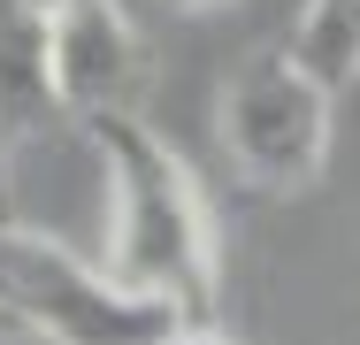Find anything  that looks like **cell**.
Listing matches in <instances>:
<instances>
[{
  "label": "cell",
  "mask_w": 360,
  "mask_h": 345,
  "mask_svg": "<svg viewBox=\"0 0 360 345\" xmlns=\"http://www.w3.org/2000/svg\"><path fill=\"white\" fill-rule=\"evenodd\" d=\"M92 161H100V269L131 299L169 307L176 322H215V215L184 153L153 131L146 115L92 123Z\"/></svg>",
  "instance_id": "cell-1"
},
{
  "label": "cell",
  "mask_w": 360,
  "mask_h": 345,
  "mask_svg": "<svg viewBox=\"0 0 360 345\" xmlns=\"http://www.w3.org/2000/svg\"><path fill=\"white\" fill-rule=\"evenodd\" d=\"M0 330L31 345H161L176 315L131 299L100 253L39 222H0Z\"/></svg>",
  "instance_id": "cell-2"
},
{
  "label": "cell",
  "mask_w": 360,
  "mask_h": 345,
  "mask_svg": "<svg viewBox=\"0 0 360 345\" xmlns=\"http://www.w3.org/2000/svg\"><path fill=\"white\" fill-rule=\"evenodd\" d=\"M330 84H314L284 46L245 54L222 84V153L238 161L245 184L261 192H307L330 169Z\"/></svg>",
  "instance_id": "cell-3"
},
{
  "label": "cell",
  "mask_w": 360,
  "mask_h": 345,
  "mask_svg": "<svg viewBox=\"0 0 360 345\" xmlns=\"http://www.w3.org/2000/svg\"><path fill=\"white\" fill-rule=\"evenodd\" d=\"M46 62H54V100L77 131L139 115L146 100V39L123 15V0H54V31H46Z\"/></svg>",
  "instance_id": "cell-4"
},
{
  "label": "cell",
  "mask_w": 360,
  "mask_h": 345,
  "mask_svg": "<svg viewBox=\"0 0 360 345\" xmlns=\"http://www.w3.org/2000/svg\"><path fill=\"white\" fill-rule=\"evenodd\" d=\"M46 31H54V0H0V146H8V161H23L31 146L77 131L62 115V100H54Z\"/></svg>",
  "instance_id": "cell-5"
},
{
  "label": "cell",
  "mask_w": 360,
  "mask_h": 345,
  "mask_svg": "<svg viewBox=\"0 0 360 345\" xmlns=\"http://www.w3.org/2000/svg\"><path fill=\"white\" fill-rule=\"evenodd\" d=\"M284 54L314 84H330V92H345L360 77V0H307L299 8V23H291Z\"/></svg>",
  "instance_id": "cell-6"
},
{
  "label": "cell",
  "mask_w": 360,
  "mask_h": 345,
  "mask_svg": "<svg viewBox=\"0 0 360 345\" xmlns=\"http://www.w3.org/2000/svg\"><path fill=\"white\" fill-rule=\"evenodd\" d=\"M161 345H230V338H222L215 322H176V330H169Z\"/></svg>",
  "instance_id": "cell-7"
},
{
  "label": "cell",
  "mask_w": 360,
  "mask_h": 345,
  "mask_svg": "<svg viewBox=\"0 0 360 345\" xmlns=\"http://www.w3.org/2000/svg\"><path fill=\"white\" fill-rule=\"evenodd\" d=\"M0 222H15V161H8V146H0Z\"/></svg>",
  "instance_id": "cell-8"
},
{
  "label": "cell",
  "mask_w": 360,
  "mask_h": 345,
  "mask_svg": "<svg viewBox=\"0 0 360 345\" xmlns=\"http://www.w3.org/2000/svg\"><path fill=\"white\" fill-rule=\"evenodd\" d=\"M161 8H176V15H200V8H215V0H161Z\"/></svg>",
  "instance_id": "cell-9"
},
{
  "label": "cell",
  "mask_w": 360,
  "mask_h": 345,
  "mask_svg": "<svg viewBox=\"0 0 360 345\" xmlns=\"http://www.w3.org/2000/svg\"><path fill=\"white\" fill-rule=\"evenodd\" d=\"M0 345H31V338H0Z\"/></svg>",
  "instance_id": "cell-10"
},
{
  "label": "cell",
  "mask_w": 360,
  "mask_h": 345,
  "mask_svg": "<svg viewBox=\"0 0 360 345\" xmlns=\"http://www.w3.org/2000/svg\"><path fill=\"white\" fill-rule=\"evenodd\" d=\"M0 338H8V330H0Z\"/></svg>",
  "instance_id": "cell-11"
}]
</instances>
